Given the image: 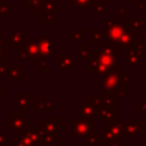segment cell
I'll return each mask as SVG.
<instances>
[{
    "instance_id": "obj_1",
    "label": "cell",
    "mask_w": 146,
    "mask_h": 146,
    "mask_svg": "<svg viewBox=\"0 0 146 146\" xmlns=\"http://www.w3.org/2000/svg\"><path fill=\"white\" fill-rule=\"evenodd\" d=\"M115 49L116 46L112 43H106L102 46V49L94 56L91 71L92 74H102L105 75L114 65H115Z\"/></svg>"
},
{
    "instance_id": "obj_2",
    "label": "cell",
    "mask_w": 146,
    "mask_h": 146,
    "mask_svg": "<svg viewBox=\"0 0 146 146\" xmlns=\"http://www.w3.org/2000/svg\"><path fill=\"white\" fill-rule=\"evenodd\" d=\"M106 22H107V30H105V40L108 43L116 44L117 41L120 40L123 31H124L125 24L122 25L120 22L113 21V19H110V18Z\"/></svg>"
},
{
    "instance_id": "obj_3",
    "label": "cell",
    "mask_w": 146,
    "mask_h": 146,
    "mask_svg": "<svg viewBox=\"0 0 146 146\" xmlns=\"http://www.w3.org/2000/svg\"><path fill=\"white\" fill-rule=\"evenodd\" d=\"M38 46L41 58H47L54 54V41L47 35H39Z\"/></svg>"
},
{
    "instance_id": "obj_4",
    "label": "cell",
    "mask_w": 146,
    "mask_h": 146,
    "mask_svg": "<svg viewBox=\"0 0 146 146\" xmlns=\"http://www.w3.org/2000/svg\"><path fill=\"white\" fill-rule=\"evenodd\" d=\"M92 130V122L89 121L88 119L87 120H75L73 123H72V129L71 131L74 132L76 136H80V137H84V136H88Z\"/></svg>"
},
{
    "instance_id": "obj_5",
    "label": "cell",
    "mask_w": 146,
    "mask_h": 146,
    "mask_svg": "<svg viewBox=\"0 0 146 146\" xmlns=\"http://www.w3.org/2000/svg\"><path fill=\"white\" fill-rule=\"evenodd\" d=\"M119 84H120V76L115 71H108L102 80L103 89L106 91L116 89Z\"/></svg>"
},
{
    "instance_id": "obj_6",
    "label": "cell",
    "mask_w": 146,
    "mask_h": 146,
    "mask_svg": "<svg viewBox=\"0 0 146 146\" xmlns=\"http://www.w3.org/2000/svg\"><path fill=\"white\" fill-rule=\"evenodd\" d=\"M135 40H136V31L132 29H129L125 25L124 31L116 43V48H129Z\"/></svg>"
},
{
    "instance_id": "obj_7",
    "label": "cell",
    "mask_w": 146,
    "mask_h": 146,
    "mask_svg": "<svg viewBox=\"0 0 146 146\" xmlns=\"http://www.w3.org/2000/svg\"><path fill=\"white\" fill-rule=\"evenodd\" d=\"M8 41L11 42L13 47L15 46V48H16L17 44H25L27 42V35L24 34L22 31L17 30V31H14L11 34L8 35Z\"/></svg>"
},
{
    "instance_id": "obj_8",
    "label": "cell",
    "mask_w": 146,
    "mask_h": 146,
    "mask_svg": "<svg viewBox=\"0 0 146 146\" xmlns=\"http://www.w3.org/2000/svg\"><path fill=\"white\" fill-rule=\"evenodd\" d=\"M127 62L130 66H138L141 64V55L137 52L132 47H129L127 54Z\"/></svg>"
},
{
    "instance_id": "obj_9",
    "label": "cell",
    "mask_w": 146,
    "mask_h": 146,
    "mask_svg": "<svg viewBox=\"0 0 146 146\" xmlns=\"http://www.w3.org/2000/svg\"><path fill=\"white\" fill-rule=\"evenodd\" d=\"M24 46H25V51L29 55V57H32V58L40 57V51H39V46H38L36 40L27 41Z\"/></svg>"
},
{
    "instance_id": "obj_10",
    "label": "cell",
    "mask_w": 146,
    "mask_h": 146,
    "mask_svg": "<svg viewBox=\"0 0 146 146\" xmlns=\"http://www.w3.org/2000/svg\"><path fill=\"white\" fill-rule=\"evenodd\" d=\"M125 25L129 27V29H132V30H144L146 29V19H141V18H131V19H128Z\"/></svg>"
},
{
    "instance_id": "obj_11",
    "label": "cell",
    "mask_w": 146,
    "mask_h": 146,
    "mask_svg": "<svg viewBox=\"0 0 146 146\" xmlns=\"http://www.w3.org/2000/svg\"><path fill=\"white\" fill-rule=\"evenodd\" d=\"M96 107L95 106H91L90 104H82L81 105V108H80V111H81V113H82V115L84 116V117H91V116H94L95 114H96Z\"/></svg>"
},
{
    "instance_id": "obj_12",
    "label": "cell",
    "mask_w": 146,
    "mask_h": 146,
    "mask_svg": "<svg viewBox=\"0 0 146 146\" xmlns=\"http://www.w3.org/2000/svg\"><path fill=\"white\" fill-rule=\"evenodd\" d=\"M104 39H105V31L104 30H102V31L91 30V43L92 44H95V43L98 44Z\"/></svg>"
},
{
    "instance_id": "obj_13",
    "label": "cell",
    "mask_w": 146,
    "mask_h": 146,
    "mask_svg": "<svg viewBox=\"0 0 146 146\" xmlns=\"http://www.w3.org/2000/svg\"><path fill=\"white\" fill-rule=\"evenodd\" d=\"M59 64H60V68H73V64H74L73 56H62Z\"/></svg>"
},
{
    "instance_id": "obj_14",
    "label": "cell",
    "mask_w": 146,
    "mask_h": 146,
    "mask_svg": "<svg viewBox=\"0 0 146 146\" xmlns=\"http://www.w3.org/2000/svg\"><path fill=\"white\" fill-rule=\"evenodd\" d=\"M127 6L125 3H122V6L120 7V9L117 10V14H116V21L117 22H121L123 18L127 17Z\"/></svg>"
},
{
    "instance_id": "obj_15",
    "label": "cell",
    "mask_w": 146,
    "mask_h": 146,
    "mask_svg": "<svg viewBox=\"0 0 146 146\" xmlns=\"http://www.w3.org/2000/svg\"><path fill=\"white\" fill-rule=\"evenodd\" d=\"M90 1L91 0H70L71 3H73L75 7H79V8L90 7Z\"/></svg>"
},
{
    "instance_id": "obj_16",
    "label": "cell",
    "mask_w": 146,
    "mask_h": 146,
    "mask_svg": "<svg viewBox=\"0 0 146 146\" xmlns=\"http://www.w3.org/2000/svg\"><path fill=\"white\" fill-rule=\"evenodd\" d=\"M95 10H96L97 14H102V13H104V11H105V3H99L98 6L95 7Z\"/></svg>"
},
{
    "instance_id": "obj_17",
    "label": "cell",
    "mask_w": 146,
    "mask_h": 146,
    "mask_svg": "<svg viewBox=\"0 0 146 146\" xmlns=\"http://www.w3.org/2000/svg\"><path fill=\"white\" fill-rule=\"evenodd\" d=\"M137 11L138 13L146 14V3H139V5H137Z\"/></svg>"
},
{
    "instance_id": "obj_18",
    "label": "cell",
    "mask_w": 146,
    "mask_h": 146,
    "mask_svg": "<svg viewBox=\"0 0 146 146\" xmlns=\"http://www.w3.org/2000/svg\"><path fill=\"white\" fill-rule=\"evenodd\" d=\"M141 39H143V41L146 43V29H144V30L141 31Z\"/></svg>"
},
{
    "instance_id": "obj_19",
    "label": "cell",
    "mask_w": 146,
    "mask_h": 146,
    "mask_svg": "<svg viewBox=\"0 0 146 146\" xmlns=\"http://www.w3.org/2000/svg\"><path fill=\"white\" fill-rule=\"evenodd\" d=\"M17 1H18V2H19L22 6H24V5H25V2H26L27 0H17Z\"/></svg>"
},
{
    "instance_id": "obj_20",
    "label": "cell",
    "mask_w": 146,
    "mask_h": 146,
    "mask_svg": "<svg viewBox=\"0 0 146 146\" xmlns=\"http://www.w3.org/2000/svg\"><path fill=\"white\" fill-rule=\"evenodd\" d=\"M43 146H55V145H52V144H47V145H43Z\"/></svg>"
}]
</instances>
